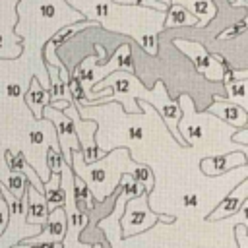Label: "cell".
<instances>
[{
    "mask_svg": "<svg viewBox=\"0 0 248 248\" xmlns=\"http://www.w3.org/2000/svg\"><path fill=\"white\" fill-rule=\"evenodd\" d=\"M138 167H140V163H136L130 157V151L126 147H118L112 153L105 155L103 159H99L91 165L83 163L79 149H74L70 153V169H72L74 176H78L85 182V186L91 190V194L97 202H105V198L114 192L118 178L124 172L132 174Z\"/></svg>",
    "mask_w": 248,
    "mask_h": 248,
    "instance_id": "obj_1",
    "label": "cell"
},
{
    "mask_svg": "<svg viewBox=\"0 0 248 248\" xmlns=\"http://www.w3.org/2000/svg\"><path fill=\"white\" fill-rule=\"evenodd\" d=\"M95 50H97L99 56H87L79 66H76V70L72 74V76H76L79 79V83H81V87H83L87 97H89L93 85L99 83L101 79H105L108 74H112V72L134 74L136 72V64H134L132 50H130L128 43L118 45V48L112 54V58L108 62H105V64H99V60L105 56V46L103 45H95Z\"/></svg>",
    "mask_w": 248,
    "mask_h": 248,
    "instance_id": "obj_2",
    "label": "cell"
},
{
    "mask_svg": "<svg viewBox=\"0 0 248 248\" xmlns=\"http://www.w3.org/2000/svg\"><path fill=\"white\" fill-rule=\"evenodd\" d=\"M107 87L110 89V93L107 97H103V99H97L95 105H101V103H107V101H118V103L124 105V110L130 112V114L140 112V107L136 103V97H140L143 101L145 95H147V91H149V89L143 87V83L134 74H128V72H112L105 79H101L99 83H95L89 95L99 93V91H103Z\"/></svg>",
    "mask_w": 248,
    "mask_h": 248,
    "instance_id": "obj_3",
    "label": "cell"
},
{
    "mask_svg": "<svg viewBox=\"0 0 248 248\" xmlns=\"http://www.w3.org/2000/svg\"><path fill=\"white\" fill-rule=\"evenodd\" d=\"M157 221L169 225L174 219L170 215L151 211L149 209V192H143L138 198H132L124 203V211L120 217V236L130 238V236H136L140 232H145L151 227H155Z\"/></svg>",
    "mask_w": 248,
    "mask_h": 248,
    "instance_id": "obj_4",
    "label": "cell"
},
{
    "mask_svg": "<svg viewBox=\"0 0 248 248\" xmlns=\"http://www.w3.org/2000/svg\"><path fill=\"white\" fill-rule=\"evenodd\" d=\"M74 124V130H76V136H78V145H79V151H81V159L85 165H91L99 159H103L107 153L97 147L95 143V132H97V124L95 122H89V120H83L79 116V110L78 107L72 103L70 107H66L62 110Z\"/></svg>",
    "mask_w": 248,
    "mask_h": 248,
    "instance_id": "obj_5",
    "label": "cell"
},
{
    "mask_svg": "<svg viewBox=\"0 0 248 248\" xmlns=\"http://www.w3.org/2000/svg\"><path fill=\"white\" fill-rule=\"evenodd\" d=\"M174 46H178L180 52H184L196 66L200 74H203L209 81H221L223 79V56L209 54L203 45L192 43L186 39H174Z\"/></svg>",
    "mask_w": 248,
    "mask_h": 248,
    "instance_id": "obj_6",
    "label": "cell"
},
{
    "mask_svg": "<svg viewBox=\"0 0 248 248\" xmlns=\"http://www.w3.org/2000/svg\"><path fill=\"white\" fill-rule=\"evenodd\" d=\"M43 118L48 120V122L52 124V128L56 130L60 155H62L64 163L70 165V153H72L74 149H79V145H78V136H76V130H74L72 120H70L62 110H56V108H52V107H48V105L43 108Z\"/></svg>",
    "mask_w": 248,
    "mask_h": 248,
    "instance_id": "obj_7",
    "label": "cell"
},
{
    "mask_svg": "<svg viewBox=\"0 0 248 248\" xmlns=\"http://www.w3.org/2000/svg\"><path fill=\"white\" fill-rule=\"evenodd\" d=\"M149 95H153L155 99H149L147 103H153V105L157 107L159 114H161L163 120H165V126L172 132V136L180 141V145H188V143L182 140V136L178 134V130H176V126H178V122H180V118H182V108L178 107V103H174V101L169 99L167 89H165V83H163L161 79L155 83V87L149 91Z\"/></svg>",
    "mask_w": 248,
    "mask_h": 248,
    "instance_id": "obj_8",
    "label": "cell"
},
{
    "mask_svg": "<svg viewBox=\"0 0 248 248\" xmlns=\"http://www.w3.org/2000/svg\"><path fill=\"white\" fill-rule=\"evenodd\" d=\"M93 25H97V23H95V21H78V23H70V25H64V27H60L58 31H54V33L46 39V45H45V58H46L48 66L60 68L62 62H60V58L56 56V48H58L62 43H66L72 35H76L78 31L87 29V27H93Z\"/></svg>",
    "mask_w": 248,
    "mask_h": 248,
    "instance_id": "obj_9",
    "label": "cell"
},
{
    "mask_svg": "<svg viewBox=\"0 0 248 248\" xmlns=\"http://www.w3.org/2000/svg\"><path fill=\"white\" fill-rule=\"evenodd\" d=\"M232 167H246V155L242 151L223 153V155H209L203 157L200 163V169L205 176H219L231 170Z\"/></svg>",
    "mask_w": 248,
    "mask_h": 248,
    "instance_id": "obj_10",
    "label": "cell"
},
{
    "mask_svg": "<svg viewBox=\"0 0 248 248\" xmlns=\"http://www.w3.org/2000/svg\"><path fill=\"white\" fill-rule=\"evenodd\" d=\"M207 112L209 114H215L217 118H221L223 122L231 124L232 128H244L246 122H248V114L244 108L221 99V97H213V103L207 107Z\"/></svg>",
    "mask_w": 248,
    "mask_h": 248,
    "instance_id": "obj_11",
    "label": "cell"
},
{
    "mask_svg": "<svg viewBox=\"0 0 248 248\" xmlns=\"http://www.w3.org/2000/svg\"><path fill=\"white\" fill-rule=\"evenodd\" d=\"M246 186H248V180L242 178V182L236 186V190H232L231 194H227L223 198V202L209 213V221H221V219H227L231 215H236L238 209L242 207V203H246Z\"/></svg>",
    "mask_w": 248,
    "mask_h": 248,
    "instance_id": "obj_12",
    "label": "cell"
},
{
    "mask_svg": "<svg viewBox=\"0 0 248 248\" xmlns=\"http://www.w3.org/2000/svg\"><path fill=\"white\" fill-rule=\"evenodd\" d=\"M25 203H27V213H25V223L27 225H39L43 227L48 217L46 202L41 192H37L29 182L25 186Z\"/></svg>",
    "mask_w": 248,
    "mask_h": 248,
    "instance_id": "obj_13",
    "label": "cell"
},
{
    "mask_svg": "<svg viewBox=\"0 0 248 248\" xmlns=\"http://www.w3.org/2000/svg\"><path fill=\"white\" fill-rule=\"evenodd\" d=\"M170 4H178L188 10L198 19L196 27H205L217 16V6L213 0H170Z\"/></svg>",
    "mask_w": 248,
    "mask_h": 248,
    "instance_id": "obj_14",
    "label": "cell"
},
{
    "mask_svg": "<svg viewBox=\"0 0 248 248\" xmlns=\"http://www.w3.org/2000/svg\"><path fill=\"white\" fill-rule=\"evenodd\" d=\"M25 103L31 108L33 118L35 120H41L43 118V108L48 105V89H43L41 87L37 76L31 78V83H29V87L25 91Z\"/></svg>",
    "mask_w": 248,
    "mask_h": 248,
    "instance_id": "obj_15",
    "label": "cell"
},
{
    "mask_svg": "<svg viewBox=\"0 0 248 248\" xmlns=\"http://www.w3.org/2000/svg\"><path fill=\"white\" fill-rule=\"evenodd\" d=\"M43 196H45L48 211H52L56 207H64L66 196H64V190L60 186V174L58 172H50L48 180L43 184Z\"/></svg>",
    "mask_w": 248,
    "mask_h": 248,
    "instance_id": "obj_16",
    "label": "cell"
},
{
    "mask_svg": "<svg viewBox=\"0 0 248 248\" xmlns=\"http://www.w3.org/2000/svg\"><path fill=\"white\" fill-rule=\"evenodd\" d=\"M163 25H165V27H184V25L196 27V25H198V19H196L188 10H184L182 6L170 4L169 10L165 12V23H163Z\"/></svg>",
    "mask_w": 248,
    "mask_h": 248,
    "instance_id": "obj_17",
    "label": "cell"
},
{
    "mask_svg": "<svg viewBox=\"0 0 248 248\" xmlns=\"http://www.w3.org/2000/svg\"><path fill=\"white\" fill-rule=\"evenodd\" d=\"M48 70V105L50 103H56V101H72L70 95H68V83L60 79L58 76V68L54 66H46Z\"/></svg>",
    "mask_w": 248,
    "mask_h": 248,
    "instance_id": "obj_18",
    "label": "cell"
},
{
    "mask_svg": "<svg viewBox=\"0 0 248 248\" xmlns=\"http://www.w3.org/2000/svg\"><path fill=\"white\" fill-rule=\"evenodd\" d=\"M74 202H76L78 211L83 213V215H87L93 209V194L85 186V182L81 178H78V176H74Z\"/></svg>",
    "mask_w": 248,
    "mask_h": 248,
    "instance_id": "obj_19",
    "label": "cell"
},
{
    "mask_svg": "<svg viewBox=\"0 0 248 248\" xmlns=\"http://www.w3.org/2000/svg\"><path fill=\"white\" fill-rule=\"evenodd\" d=\"M118 182H120V194H122L126 200L138 198L140 194H143V192H145V188H143L140 182H136V180H134V176H132L130 172H124V174L118 178Z\"/></svg>",
    "mask_w": 248,
    "mask_h": 248,
    "instance_id": "obj_20",
    "label": "cell"
},
{
    "mask_svg": "<svg viewBox=\"0 0 248 248\" xmlns=\"http://www.w3.org/2000/svg\"><path fill=\"white\" fill-rule=\"evenodd\" d=\"M132 176H134L136 182H140V184L145 188V192L151 194V190H153V186H155V176H153V170H151L147 165H140V167L132 172Z\"/></svg>",
    "mask_w": 248,
    "mask_h": 248,
    "instance_id": "obj_21",
    "label": "cell"
},
{
    "mask_svg": "<svg viewBox=\"0 0 248 248\" xmlns=\"http://www.w3.org/2000/svg\"><path fill=\"white\" fill-rule=\"evenodd\" d=\"M62 165H64V159L60 155V151L48 147L46 149V167H48V172H60Z\"/></svg>",
    "mask_w": 248,
    "mask_h": 248,
    "instance_id": "obj_22",
    "label": "cell"
},
{
    "mask_svg": "<svg viewBox=\"0 0 248 248\" xmlns=\"http://www.w3.org/2000/svg\"><path fill=\"white\" fill-rule=\"evenodd\" d=\"M246 31V17H240L234 25H231L229 29H225L223 33H219V39H231V37H238Z\"/></svg>",
    "mask_w": 248,
    "mask_h": 248,
    "instance_id": "obj_23",
    "label": "cell"
},
{
    "mask_svg": "<svg viewBox=\"0 0 248 248\" xmlns=\"http://www.w3.org/2000/svg\"><path fill=\"white\" fill-rule=\"evenodd\" d=\"M234 240L236 248H248V225H234Z\"/></svg>",
    "mask_w": 248,
    "mask_h": 248,
    "instance_id": "obj_24",
    "label": "cell"
},
{
    "mask_svg": "<svg viewBox=\"0 0 248 248\" xmlns=\"http://www.w3.org/2000/svg\"><path fill=\"white\" fill-rule=\"evenodd\" d=\"M248 128L244 126V128H238V132L232 136V140L236 141V143H242V147H248Z\"/></svg>",
    "mask_w": 248,
    "mask_h": 248,
    "instance_id": "obj_25",
    "label": "cell"
},
{
    "mask_svg": "<svg viewBox=\"0 0 248 248\" xmlns=\"http://www.w3.org/2000/svg\"><path fill=\"white\" fill-rule=\"evenodd\" d=\"M6 93H8L10 97H16V95L19 93V85H16V83H10V85L6 87Z\"/></svg>",
    "mask_w": 248,
    "mask_h": 248,
    "instance_id": "obj_26",
    "label": "cell"
},
{
    "mask_svg": "<svg viewBox=\"0 0 248 248\" xmlns=\"http://www.w3.org/2000/svg\"><path fill=\"white\" fill-rule=\"evenodd\" d=\"M196 196L194 194H188V196H184V203H188V205H196Z\"/></svg>",
    "mask_w": 248,
    "mask_h": 248,
    "instance_id": "obj_27",
    "label": "cell"
},
{
    "mask_svg": "<svg viewBox=\"0 0 248 248\" xmlns=\"http://www.w3.org/2000/svg\"><path fill=\"white\" fill-rule=\"evenodd\" d=\"M159 4H165V6H170V0H157Z\"/></svg>",
    "mask_w": 248,
    "mask_h": 248,
    "instance_id": "obj_28",
    "label": "cell"
},
{
    "mask_svg": "<svg viewBox=\"0 0 248 248\" xmlns=\"http://www.w3.org/2000/svg\"><path fill=\"white\" fill-rule=\"evenodd\" d=\"M93 248H103V246H101V244H95V246H93Z\"/></svg>",
    "mask_w": 248,
    "mask_h": 248,
    "instance_id": "obj_29",
    "label": "cell"
},
{
    "mask_svg": "<svg viewBox=\"0 0 248 248\" xmlns=\"http://www.w3.org/2000/svg\"><path fill=\"white\" fill-rule=\"evenodd\" d=\"M229 2H231V4H232V2H234V0H229Z\"/></svg>",
    "mask_w": 248,
    "mask_h": 248,
    "instance_id": "obj_30",
    "label": "cell"
}]
</instances>
